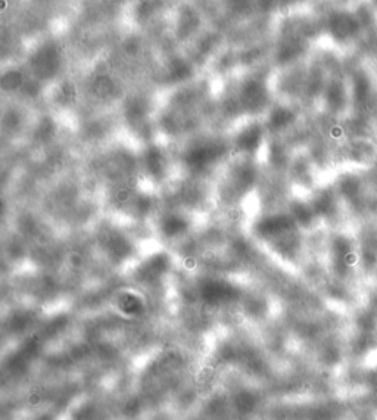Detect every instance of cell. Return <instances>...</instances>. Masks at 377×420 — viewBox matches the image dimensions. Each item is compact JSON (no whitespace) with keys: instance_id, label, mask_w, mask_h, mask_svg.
Masks as SVG:
<instances>
[{"instance_id":"cell-1","label":"cell","mask_w":377,"mask_h":420,"mask_svg":"<svg viewBox=\"0 0 377 420\" xmlns=\"http://www.w3.org/2000/svg\"><path fill=\"white\" fill-rule=\"evenodd\" d=\"M189 226H190L189 220L183 214H178V212L165 214L159 222V230L162 236L169 239L185 235L189 230Z\"/></svg>"}]
</instances>
